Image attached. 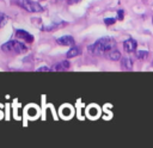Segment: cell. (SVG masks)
Masks as SVG:
<instances>
[{
	"instance_id": "10",
	"label": "cell",
	"mask_w": 153,
	"mask_h": 148,
	"mask_svg": "<svg viewBox=\"0 0 153 148\" xmlns=\"http://www.w3.org/2000/svg\"><path fill=\"white\" fill-rule=\"evenodd\" d=\"M69 68V62L68 61H62L60 63H57L55 66V69L56 70H61V69H68Z\"/></svg>"
},
{
	"instance_id": "1",
	"label": "cell",
	"mask_w": 153,
	"mask_h": 148,
	"mask_svg": "<svg viewBox=\"0 0 153 148\" xmlns=\"http://www.w3.org/2000/svg\"><path fill=\"white\" fill-rule=\"evenodd\" d=\"M116 42L111 37H103L99 38L94 44L88 47V51L94 55H103L110 51L111 49H115Z\"/></svg>"
},
{
	"instance_id": "4",
	"label": "cell",
	"mask_w": 153,
	"mask_h": 148,
	"mask_svg": "<svg viewBox=\"0 0 153 148\" xmlns=\"http://www.w3.org/2000/svg\"><path fill=\"white\" fill-rule=\"evenodd\" d=\"M136 47H137L136 41H134L133 38L126 39V41L123 42V48H124V50H126L127 53H134V51L136 50Z\"/></svg>"
},
{
	"instance_id": "12",
	"label": "cell",
	"mask_w": 153,
	"mask_h": 148,
	"mask_svg": "<svg viewBox=\"0 0 153 148\" xmlns=\"http://www.w3.org/2000/svg\"><path fill=\"white\" fill-rule=\"evenodd\" d=\"M6 21H7V16L4 14V13H0V27H1L2 25H5Z\"/></svg>"
},
{
	"instance_id": "11",
	"label": "cell",
	"mask_w": 153,
	"mask_h": 148,
	"mask_svg": "<svg viewBox=\"0 0 153 148\" xmlns=\"http://www.w3.org/2000/svg\"><path fill=\"white\" fill-rule=\"evenodd\" d=\"M147 56H148V53L145 51V50H139V51H136V57H137L139 60H143V58H146Z\"/></svg>"
},
{
	"instance_id": "8",
	"label": "cell",
	"mask_w": 153,
	"mask_h": 148,
	"mask_svg": "<svg viewBox=\"0 0 153 148\" xmlns=\"http://www.w3.org/2000/svg\"><path fill=\"white\" fill-rule=\"evenodd\" d=\"M121 64H122V68L127 70H130L133 68V61L129 57H123L121 61Z\"/></svg>"
},
{
	"instance_id": "20",
	"label": "cell",
	"mask_w": 153,
	"mask_h": 148,
	"mask_svg": "<svg viewBox=\"0 0 153 148\" xmlns=\"http://www.w3.org/2000/svg\"><path fill=\"white\" fill-rule=\"evenodd\" d=\"M152 24H153V17H152Z\"/></svg>"
},
{
	"instance_id": "16",
	"label": "cell",
	"mask_w": 153,
	"mask_h": 148,
	"mask_svg": "<svg viewBox=\"0 0 153 148\" xmlns=\"http://www.w3.org/2000/svg\"><path fill=\"white\" fill-rule=\"evenodd\" d=\"M88 112H90L91 116H96V115H97V109H96V107H91Z\"/></svg>"
},
{
	"instance_id": "2",
	"label": "cell",
	"mask_w": 153,
	"mask_h": 148,
	"mask_svg": "<svg viewBox=\"0 0 153 148\" xmlns=\"http://www.w3.org/2000/svg\"><path fill=\"white\" fill-rule=\"evenodd\" d=\"M1 49L5 53H14V54H23L27 51V47L20 41H8L1 45Z\"/></svg>"
},
{
	"instance_id": "6",
	"label": "cell",
	"mask_w": 153,
	"mask_h": 148,
	"mask_svg": "<svg viewBox=\"0 0 153 148\" xmlns=\"http://www.w3.org/2000/svg\"><path fill=\"white\" fill-rule=\"evenodd\" d=\"M56 41L61 45H74V38L72 36H62L59 37Z\"/></svg>"
},
{
	"instance_id": "14",
	"label": "cell",
	"mask_w": 153,
	"mask_h": 148,
	"mask_svg": "<svg viewBox=\"0 0 153 148\" xmlns=\"http://www.w3.org/2000/svg\"><path fill=\"white\" fill-rule=\"evenodd\" d=\"M36 70H37V72H49V70H50V68L45 66V67H39V68H37Z\"/></svg>"
},
{
	"instance_id": "18",
	"label": "cell",
	"mask_w": 153,
	"mask_h": 148,
	"mask_svg": "<svg viewBox=\"0 0 153 148\" xmlns=\"http://www.w3.org/2000/svg\"><path fill=\"white\" fill-rule=\"evenodd\" d=\"M117 14H118V19H120V20H122V19H123V11H122V10H120V11L117 12Z\"/></svg>"
},
{
	"instance_id": "21",
	"label": "cell",
	"mask_w": 153,
	"mask_h": 148,
	"mask_svg": "<svg viewBox=\"0 0 153 148\" xmlns=\"http://www.w3.org/2000/svg\"><path fill=\"white\" fill-rule=\"evenodd\" d=\"M152 64H153V62H152Z\"/></svg>"
},
{
	"instance_id": "9",
	"label": "cell",
	"mask_w": 153,
	"mask_h": 148,
	"mask_svg": "<svg viewBox=\"0 0 153 148\" xmlns=\"http://www.w3.org/2000/svg\"><path fill=\"white\" fill-rule=\"evenodd\" d=\"M79 54H80V49H79L78 47H72V48L67 51L66 56H67V58H71V57H75V56H78Z\"/></svg>"
},
{
	"instance_id": "7",
	"label": "cell",
	"mask_w": 153,
	"mask_h": 148,
	"mask_svg": "<svg viewBox=\"0 0 153 148\" xmlns=\"http://www.w3.org/2000/svg\"><path fill=\"white\" fill-rule=\"evenodd\" d=\"M105 55H106V57H108L109 60H111V61H118V60L121 58V53H120L118 50H116V49H111V50L108 51Z\"/></svg>"
},
{
	"instance_id": "3",
	"label": "cell",
	"mask_w": 153,
	"mask_h": 148,
	"mask_svg": "<svg viewBox=\"0 0 153 148\" xmlns=\"http://www.w3.org/2000/svg\"><path fill=\"white\" fill-rule=\"evenodd\" d=\"M17 4L29 12H42L43 11V7L38 2H35L31 0H18Z\"/></svg>"
},
{
	"instance_id": "15",
	"label": "cell",
	"mask_w": 153,
	"mask_h": 148,
	"mask_svg": "<svg viewBox=\"0 0 153 148\" xmlns=\"http://www.w3.org/2000/svg\"><path fill=\"white\" fill-rule=\"evenodd\" d=\"M62 112H63V116H69V115H71V110H69L68 107H63Z\"/></svg>"
},
{
	"instance_id": "13",
	"label": "cell",
	"mask_w": 153,
	"mask_h": 148,
	"mask_svg": "<svg viewBox=\"0 0 153 148\" xmlns=\"http://www.w3.org/2000/svg\"><path fill=\"white\" fill-rule=\"evenodd\" d=\"M104 23H105L106 25H111V24L115 23V18H105V19H104Z\"/></svg>"
},
{
	"instance_id": "5",
	"label": "cell",
	"mask_w": 153,
	"mask_h": 148,
	"mask_svg": "<svg viewBox=\"0 0 153 148\" xmlns=\"http://www.w3.org/2000/svg\"><path fill=\"white\" fill-rule=\"evenodd\" d=\"M16 36H17L19 39H24V41H26V42H29V43H31V42L33 41V36H32L31 33L24 31V30H17V31H16Z\"/></svg>"
},
{
	"instance_id": "17",
	"label": "cell",
	"mask_w": 153,
	"mask_h": 148,
	"mask_svg": "<svg viewBox=\"0 0 153 148\" xmlns=\"http://www.w3.org/2000/svg\"><path fill=\"white\" fill-rule=\"evenodd\" d=\"M81 0H67V4H69V5H73V4H78V2H80Z\"/></svg>"
},
{
	"instance_id": "19",
	"label": "cell",
	"mask_w": 153,
	"mask_h": 148,
	"mask_svg": "<svg viewBox=\"0 0 153 148\" xmlns=\"http://www.w3.org/2000/svg\"><path fill=\"white\" fill-rule=\"evenodd\" d=\"M29 112H30V115H31V116H33V115H35V112H36V110H35V109H29Z\"/></svg>"
}]
</instances>
